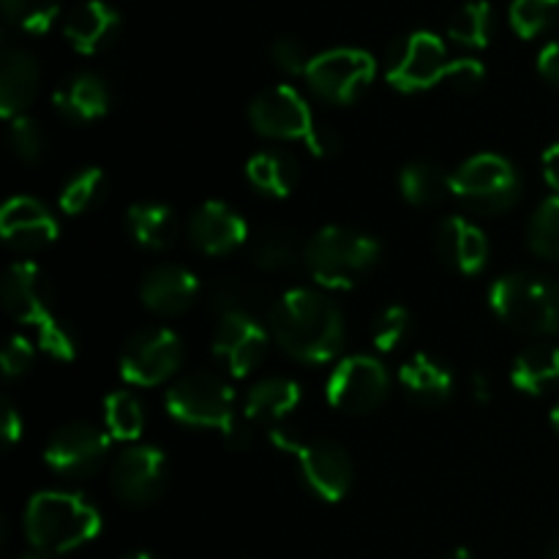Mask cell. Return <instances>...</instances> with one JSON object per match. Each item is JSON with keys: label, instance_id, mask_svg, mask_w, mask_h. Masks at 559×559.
<instances>
[{"label": "cell", "instance_id": "47", "mask_svg": "<svg viewBox=\"0 0 559 559\" xmlns=\"http://www.w3.org/2000/svg\"><path fill=\"white\" fill-rule=\"evenodd\" d=\"M442 559H475V557H473V551H467V549H453L451 555H445Z\"/></svg>", "mask_w": 559, "mask_h": 559}, {"label": "cell", "instance_id": "37", "mask_svg": "<svg viewBox=\"0 0 559 559\" xmlns=\"http://www.w3.org/2000/svg\"><path fill=\"white\" fill-rule=\"evenodd\" d=\"M298 254H295V246L287 235L282 233H267L257 240L254 246V265L262 267L267 273L287 271L295 265Z\"/></svg>", "mask_w": 559, "mask_h": 559}, {"label": "cell", "instance_id": "41", "mask_svg": "<svg viewBox=\"0 0 559 559\" xmlns=\"http://www.w3.org/2000/svg\"><path fill=\"white\" fill-rule=\"evenodd\" d=\"M486 80V69L484 63H478L475 58H462V60H453V69L448 82H451L456 91L462 93H475Z\"/></svg>", "mask_w": 559, "mask_h": 559}, {"label": "cell", "instance_id": "43", "mask_svg": "<svg viewBox=\"0 0 559 559\" xmlns=\"http://www.w3.org/2000/svg\"><path fill=\"white\" fill-rule=\"evenodd\" d=\"M22 431H25V424H22V415L16 413L14 404L5 399L3 402V437L5 445H14V442L22 440Z\"/></svg>", "mask_w": 559, "mask_h": 559}, {"label": "cell", "instance_id": "51", "mask_svg": "<svg viewBox=\"0 0 559 559\" xmlns=\"http://www.w3.org/2000/svg\"><path fill=\"white\" fill-rule=\"evenodd\" d=\"M551 426H555V431L559 435V404L555 409H551Z\"/></svg>", "mask_w": 559, "mask_h": 559}, {"label": "cell", "instance_id": "31", "mask_svg": "<svg viewBox=\"0 0 559 559\" xmlns=\"http://www.w3.org/2000/svg\"><path fill=\"white\" fill-rule=\"evenodd\" d=\"M109 180L107 175L98 167H85L80 173L71 175L69 180L60 189V211L69 213V216H82V213L93 211L98 202L107 197Z\"/></svg>", "mask_w": 559, "mask_h": 559}, {"label": "cell", "instance_id": "6", "mask_svg": "<svg viewBox=\"0 0 559 559\" xmlns=\"http://www.w3.org/2000/svg\"><path fill=\"white\" fill-rule=\"evenodd\" d=\"M489 306L506 325L527 336L559 331V284L540 273L516 271L489 287Z\"/></svg>", "mask_w": 559, "mask_h": 559}, {"label": "cell", "instance_id": "33", "mask_svg": "<svg viewBox=\"0 0 559 559\" xmlns=\"http://www.w3.org/2000/svg\"><path fill=\"white\" fill-rule=\"evenodd\" d=\"M530 249L544 260H559V194L549 197L533 213L527 227Z\"/></svg>", "mask_w": 559, "mask_h": 559}, {"label": "cell", "instance_id": "13", "mask_svg": "<svg viewBox=\"0 0 559 559\" xmlns=\"http://www.w3.org/2000/svg\"><path fill=\"white\" fill-rule=\"evenodd\" d=\"M183 366V342L169 328H145L126 342L120 353V377L136 388L173 380Z\"/></svg>", "mask_w": 559, "mask_h": 559}, {"label": "cell", "instance_id": "2", "mask_svg": "<svg viewBox=\"0 0 559 559\" xmlns=\"http://www.w3.org/2000/svg\"><path fill=\"white\" fill-rule=\"evenodd\" d=\"M3 306L20 325H31L38 336V347L55 360H74L76 338L69 322L55 311L52 293L41 267L31 260L14 262L3 276Z\"/></svg>", "mask_w": 559, "mask_h": 559}, {"label": "cell", "instance_id": "19", "mask_svg": "<svg viewBox=\"0 0 559 559\" xmlns=\"http://www.w3.org/2000/svg\"><path fill=\"white\" fill-rule=\"evenodd\" d=\"M200 293V278L183 265H156L140 284V298L147 311L162 317L183 314Z\"/></svg>", "mask_w": 559, "mask_h": 559}, {"label": "cell", "instance_id": "23", "mask_svg": "<svg viewBox=\"0 0 559 559\" xmlns=\"http://www.w3.org/2000/svg\"><path fill=\"white\" fill-rule=\"evenodd\" d=\"M41 71L33 55L25 49H5L0 60V112L3 118L14 120L25 115L38 93Z\"/></svg>", "mask_w": 559, "mask_h": 559}, {"label": "cell", "instance_id": "38", "mask_svg": "<svg viewBox=\"0 0 559 559\" xmlns=\"http://www.w3.org/2000/svg\"><path fill=\"white\" fill-rule=\"evenodd\" d=\"M9 142L14 147L16 158L27 164H36L44 158V134L38 129V123L27 115H20V118L9 120Z\"/></svg>", "mask_w": 559, "mask_h": 559}, {"label": "cell", "instance_id": "22", "mask_svg": "<svg viewBox=\"0 0 559 559\" xmlns=\"http://www.w3.org/2000/svg\"><path fill=\"white\" fill-rule=\"evenodd\" d=\"M52 102L63 118L74 123H91L109 112V87L98 74L76 71L55 87Z\"/></svg>", "mask_w": 559, "mask_h": 559}, {"label": "cell", "instance_id": "45", "mask_svg": "<svg viewBox=\"0 0 559 559\" xmlns=\"http://www.w3.org/2000/svg\"><path fill=\"white\" fill-rule=\"evenodd\" d=\"M540 164H544V180L551 186L555 194H559V142L544 153V162Z\"/></svg>", "mask_w": 559, "mask_h": 559}, {"label": "cell", "instance_id": "49", "mask_svg": "<svg viewBox=\"0 0 559 559\" xmlns=\"http://www.w3.org/2000/svg\"><path fill=\"white\" fill-rule=\"evenodd\" d=\"M120 559H158V557L147 555V551H131V555H126V557H120Z\"/></svg>", "mask_w": 559, "mask_h": 559}, {"label": "cell", "instance_id": "4", "mask_svg": "<svg viewBox=\"0 0 559 559\" xmlns=\"http://www.w3.org/2000/svg\"><path fill=\"white\" fill-rule=\"evenodd\" d=\"M249 123L260 136L278 142H304L314 156L338 151V136L317 123L309 102L293 85H273L249 104Z\"/></svg>", "mask_w": 559, "mask_h": 559}, {"label": "cell", "instance_id": "14", "mask_svg": "<svg viewBox=\"0 0 559 559\" xmlns=\"http://www.w3.org/2000/svg\"><path fill=\"white\" fill-rule=\"evenodd\" d=\"M109 442H112V437L98 426H60L44 448V462L55 475H63L69 480L87 478L104 467L109 456Z\"/></svg>", "mask_w": 559, "mask_h": 559}, {"label": "cell", "instance_id": "50", "mask_svg": "<svg viewBox=\"0 0 559 559\" xmlns=\"http://www.w3.org/2000/svg\"><path fill=\"white\" fill-rule=\"evenodd\" d=\"M546 559H559V538L549 546V555H546Z\"/></svg>", "mask_w": 559, "mask_h": 559}, {"label": "cell", "instance_id": "27", "mask_svg": "<svg viewBox=\"0 0 559 559\" xmlns=\"http://www.w3.org/2000/svg\"><path fill=\"white\" fill-rule=\"evenodd\" d=\"M246 178L260 194L284 200L295 191L300 180V167L293 153L284 151H262L249 158L246 164Z\"/></svg>", "mask_w": 559, "mask_h": 559}, {"label": "cell", "instance_id": "15", "mask_svg": "<svg viewBox=\"0 0 559 559\" xmlns=\"http://www.w3.org/2000/svg\"><path fill=\"white\" fill-rule=\"evenodd\" d=\"M267 342L271 333L249 309H222L213 333V355L222 360L229 374L249 377L265 358Z\"/></svg>", "mask_w": 559, "mask_h": 559}, {"label": "cell", "instance_id": "11", "mask_svg": "<svg viewBox=\"0 0 559 559\" xmlns=\"http://www.w3.org/2000/svg\"><path fill=\"white\" fill-rule=\"evenodd\" d=\"M377 74V60L355 47H336L311 58L306 82L328 104H353L364 96Z\"/></svg>", "mask_w": 559, "mask_h": 559}, {"label": "cell", "instance_id": "28", "mask_svg": "<svg viewBox=\"0 0 559 559\" xmlns=\"http://www.w3.org/2000/svg\"><path fill=\"white\" fill-rule=\"evenodd\" d=\"M511 382L516 391L540 396L559 382V347L555 344H533L516 355L511 366Z\"/></svg>", "mask_w": 559, "mask_h": 559}, {"label": "cell", "instance_id": "36", "mask_svg": "<svg viewBox=\"0 0 559 559\" xmlns=\"http://www.w3.org/2000/svg\"><path fill=\"white\" fill-rule=\"evenodd\" d=\"M409 328H413V317L404 306L391 304L388 309H382L377 314L374 325H371V342L380 353H393L396 347H402L409 336Z\"/></svg>", "mask_w": 559, "mask_h": 559}, {"label": "cell", "instance_id": "30", "mask_svg": "<svg viewBox=\"0 0 559 559\" xmlns=\"http://www.w3.org/2000/svg\"><path fill=\"white\" fill-rule=\"evenodd\" d=\"M104 429L112 440L136 442L145 431V409L131 391H115L104 399Z\"/></svg>", "mask_w": 559, "mask_h": 559}, {"label": "cell", "instance_id": "40", "mask_svg": "<svg viewBox=\"0 0 559 559\" xmlns=\"http://www.w3.org/2000/svg\"><path fill=\"white\" fill-rule=\"evenodd\" d=\"M271 58L273 63L278 66L282 71H287V74H306V69H309L311 63V55L306 52L304 44L298 41V38H276L271 47Z\"/></svg>", "mask_w": 559, "mask_h": 559}, {"label": "cell", "instance_id": "35", "mask_svg": "<svg viewBox=\"0 0 559 559\" xmlns=\"http://www.w3.org/2000/svg\"><path fill=\"white\" fill-rule=\"evenodd\" d=\"M60 0H3L5 20L27 33H44L55 22Z\"/></svg>", "mask_w": 559, "mask_h": 559}, {"label": "cell", "instance_id": "17", "mask_svg": "<svg viewBox=\"0 0 559 559\" xmlns=\"http://www.w3.org/2000/svg\"><path fill=\"white\" fill-rule=\"evenodd\" d=\"M0 235L11 249L22 254H36L58 240L60 227L47 205L36 197L16 194L0 211Z\"/></svg>", "mask_w": 559, "mask_h": 559}, {"label": "cell", "instance_id": "18", "mask_svg": "<svg viewBox=\"0 0 559 559\" xmlns=\"http://www.w3.org/2000/svg\"><path fill=\"white\" fill-rule=\"evenodd\" d=\"M189 238L202 254L227 257L246 243L249 224L227 202H202L189 218Z\"/></svg>", "mask_w": 559, "mask_h": 559}, {"label": "cell", "instance_id": "1", "mask_svg": "<svg viewBox=\"0 0 559 559\" xmlns=\"http://www.w3.org/2000/svg\"><path fill=\"white\" fill-rule=\"evenodd\" d=\"M271 336L298 364H331L344 347L347 328L338 306L320 289H287L267 314Z\"/></svg>", "mask_w": 559, "mask_h": 559}, {"label": "cell", "instance_id": "21", "mask_svg": "<svg viewBox=\"0 0 559 559\" xmlns=\"http://www.w3.org/2000/svg\"><path fill=\"white\" fill-rule=\"evenodd\" d=\"M120 31V16L104 0H87L71 9L63 33L71 47L82 55H96L115 41Z\"/></svg>", "mask_w": 559, "mask_h": 559}, {"label": "cell", "instance_id": "16", "mask_svg": "<svg viewBox=\"0 0 559 559\" xmlns=\"http://www.w3.org/2000/svg\"><path fill=\"white\" fill-rule=\"evenodd\" d=\"M109 486L126 506H151L167 486V459L151 445L126 448L109 467Z\"/></svg>", "mask_w": 559, "mask_h": 559}, {"label": "cell", "instance_id": "29", "mask_svg": "<svg viewBox=\"0 0 559 559\" xmlns=\"http://www.w3.org/2000/svg\"><path fill=\"white\" fill-rule=\"evenodd\" d=\"M399 189L409 205L431 207L451 194V175L431 162H413L399 173Z\"/></svg>", "mask_w": 559, "mask_h": 559}, {"label": "cell", "instance_id": "46", "mask_svg": "<svg viewBox=\"0 0 559 559\" xmlns=\"http://www.w3.org/2000/svg\"><path fill=\"white\" fill-rule=\"evenodd\" d=\"M469 391H473L475 402H480V404L489 402V399H491L489 377H486L484 371H473V377H469Z\"/></svg>", "mask_w": 559, "mask_h": 559}, {"label": "cell", "instance_id": "10", "mask_svg": "<svg viewBox=\"0 0 559 559\" xmlns=\"http://www.w3.org/2000/svg\"><path fill=\"white\" fill-rule=\"evenodd\" d=\"M453 60L440 36L429 31H415L399 38L385 60V80L402 93L429 91L437 82H448Z\"/></svg>", "mask_w": 559, "mask_h": 559}, {"label": "cell", "instance_id": "48", "mask_svg": "<svg viewBox=\"0 0 559 559\" xmlns=\"http://www.w3.org/2000/svg\"><path fill=\"white\" fill-rule=\"evenodd\" d=\"M16 559H55V555H47V551L33 549V551H27V555H22V557H16Z\"/></svg>", "mask_w": 559, "mask_h": 559}, {"label": "cell", "instance_id": "12", "mask_svg": "<svg viewBox=\"0 0 559 559\" xmlns=\"http://www.w3.org/2000/svg\"><path fill=\"white\" fill-rule=\"evenodd\" d=\"M391 391V374L374 355H349L331 371L325 396L333 409L347 415L374 413Z\"/></svg>", "mask_w": 559, "mask_h": 559}, {"label": "cell", "instance_id": "24", "mask_svg": "<svg viewBox=\"0 0 559 559\" xmlns=\"http://www.w3.org/2000/svg\"><path fill=\"white\" fill-rule=\"evenodd\" d=\"M399 385L413 402L424 407H440L453 393V374L445 364L431 355L418 353L399 369Z\"/></svg>", "mask_w": 559, "mask_h": 559}, {"label": "cell", "instance_id": "20", "mask_svg": "<svg viewBox=\"0 0 559 559\" xmlns=\"http://www.w3.org/2000/svg\"><path fill=\"white\" fill-rule=\"evenodd\" d=\"M437 251L442 262L462 276H478L489 262V238L464 216H448L437 229Z\"/></svg>", "mask_w": 559, "mask_h": 559}, {"label": "cell", "instance_id": "34", "mask_svg": "<svg viewBox=\"0 0 559 559\" xmlns=\"http://www.w3.org/2000/svg\"><path fill=\"white\" fill-rule=\"evenodd\" d=\"M559 20V0H513L511 27L522 38H535Z\"/></svg>", "mask_w": 559, "mask_h": 559}, {"label": "cell", "instance_id": "44", "mask_svg": "<svg viewBox=\"0 0 559 559\" xmlns=\"http://www.w3.org/2000/svg\"><path fill=\"white\" fill-rule=\"evenodd\" d=\"M224 442H227L233 451H246V448L251 445V429H249V420L243 418H235L233 424H229L227 431H222Z\"/></svg>", "mask_w": 559, "mask_h": 559}, {"label": "cell", "instance_id": "5", "mask_svg": "<svg viewBox=\"0 0 559 559\" xmlns=\"http://www.w3.org/2000/svg\"><path fill=\"white\" fill-rule=\"evenodd\" d=\"M382 249L371 235L349 227H322L306 243L309 276L325 289H349L364 282L380 262Z\"/></svg>", "mask_w": 559, "mask_h": 559}, {"label": "cell", "instance_id": "25", "mask_svg": "<svg viewBox=\"0 0 559 559\" xmlns=\"http://www.w3.org/2000/svg\"><path fill=\"white\" fill-rule=\"evenodd\" d=\"M300 404V385L289 377H265L243 399V415L251 424H278Z\"/></svg>", "mask_w": 559, "mask_h": 559}, {"label": "cell", "instance_id": "7", "mask_svg": "<svg viewBox=\"0 0 559 559\" xmlns=\"http://www.w3.org/2000/svg\"><path fill=\"white\" fill-rule=\"evenodd\" d=\"M451 194L469 211L497 216L511 211L522 197V175L497 153H478L451 173Z\"/></svg>", "mask_w": 559, "mask_h": 559}, {"label": "cell", "instance_id": "39", "mask_svg": "<svg viewBox=\"0 0 559 559\" xmlns=\"http://www.w3.org/2000/svg\"><path fill=\"white\" fill-rule=\"evenodd\" d=\"M33 360H36V353H33L31 342H27L25 336H20V333H14V336L5 342L3 355H0V366H3L5 380H16V377L27 374Z\"/></svg>", "mask_w": 559, "mask_h": 559}, {"label": "cell", "instance_id": "9", "mask_svg": "<svg viewBox=\"0 0 559 559\" xmlns=\"http://www.w3.org/2000/svg\"><path fill=\"white\" fill-rule=\"evenodd\" d=\"M169 418L194 429L227 431L235 415V391L213 374H186L164 393Z\"/></svg>", "mask_w": 559, "mask_h": 559}, {"label": "cell", "instance_id": "26", "mask_svg": "<svg viewBox=\"0 0 559 559\" xmlns=\"http://www.w3.org/2000/svg\"><path fill=\"white\" fill-rule=\"evenodd\" d=\"M131 240L147 251H167L178 238V218L162 202H136L126 213Z\"/></svg>", "mask_w": 559, "mask_h": 559}, {"label": "cell", "instance_id": "32", "mask_svg": "<svg viewBox=\"0 0 559 559\" xmlns=\"http://www.w3.org/2000/svg\"><path fill=\"white\" fill-rule=\"evenodd\" d=\"M451 41L467 49H484L491 38V5L489 0H469L448 22Z\"/></svg>", "mask_w": 559, "mask_h": 559}, {"label": "cell", "instance_id": "3", "mask_svg": "<svg viewBox=\"0 0 559 559\" xmlns=\"http://www.w3.org/2000/svg\"><path fill=\"white\" fill-rule=\"evenodd\" d=\"M102 533V513L74 491H38L25 508V535L33 549L66 555Z\"/></svg>", "mask_w": 559, "mask_h": 559}, {"label": "cell", "instance_id": "8", "mask_svg": "<svg viewBox=\"0 0 559 559\" xmlns=\"http://www.w3.org/2000/svg\"><path fill=\"white\" fill-rule=\"evenodd\" d=\"M271 440L278 451L293 453L300 480L322 502H338L353 486V462L347 451L331 440L295 442L287 431L273 429Z\"/></svg>", "mask_w": 559, "mask_h": 559}, {"label": "cell", "instance_id": "42", "mask_svg": "<svg viewBox=\"0 0 559 559\" xmlns=\"http://www.w3.org/2000/svg\"><path fill=\"white\" fill-rule=\"evenodd\" d=\"M538 74L544 76L546 82L559 87V41L546 44L538 55Z\"/></svg>", "mask_w": 559, "mask_h": 559}]
</instances>
